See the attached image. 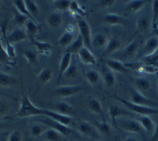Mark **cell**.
Wrapping results in <instances>:
<instances>
[{
	"label": "cell",
	"instance_id": "14",
	"mask_svg": "<svg viewBox=\"0 0 158 141\" xmlns=\"http://www.w3.org/2000/svg\"><path fill=\"white\" fill-rule=\"evenodd\" d=\"M138 49H139V43H138L137 41L134 40L129 44H128V46L123 49V53H122V58L123 60L132 59L137 54Z\"/></svg>",
	"mask_w": 158,
	"mask_h": 141
},
{
	"label": "cell",
	"instance_id": "18",
	"mask_svg": "<svg viewBox=\"0 0 158 141\" xmlns=\"http://www.w3.org/2000/svg\"><path fill=\"white\" fill-rule=\"evenodd\" d=\"M25 31H26L27 38H29L31 41H32L39 33L38 24H37V22H35L31 19H28V21L25 25Z\"/></svg>",
	"mask_w": 158,
	"mask_h": 141
},
{
	"label": "cell",
	"instance_id": "59",
	"mask_svg": "<svg viewBox=\"0 0 158 141\" xmlns=\"http://www.w3.org/2000/svg\"><path fill=\"white\" fill-rule=\"evenodd\" d=\"M156 83H157V86H158V73H156Z\"/></svg>",
	"mask_w": 158,
	"mask_h": 141
},
{
	"label": "cell",
	"instance_id": "25",
	"mask_svg": "<svg viewBox=\"0 0 158 141\" xmlns=\"http://www.w3.org/2000/svg\"><path fill=\"white\" fill-rule=\"evenodd\" d=\"M109 39L107 38V35L103 33H97L94 35L91 40V45L96 48H103L106 46Z\"/></svg>",
	"mask_w": 158,
	"mask_h": 141
},
{
	"label": "cell",
	"instance_id": "37",
	"mask_svg": "<svg viewBox=\"0 0 158 141\" xmlns=\"http://www.w3.org/2000/svg\"><path fill=\"white\" fill-rule=\"evenodd\" d=\"M140 62L142 64L152 65V66H154L155 68H158V49L152 55L140 58Z\"/></svg>",
	"mask_w": 158,
	"mask_h": 141
},
{
	"label": "cell",
	"instance_id": "41",
	"mask_svg": "<svg viewBox=\"0 0 158 141\" xmlns=\"http://www.w3.org/2000/svg\"><path fill=\"white\" fill-rule=\"evenodd\" d=\"M25 3L27 8V10L29 11V13L33 16H37L40 13L38 5L35 3V1H31V0H25Z\"/></svg>",
	"mask_w": 158,
	"mask_h": 141
},
{
	"label": "cell",
	"instance_id": "49",
	"mask_svg": "<svg viewBox=\"0 0 158 141\" xmlns=\"http://www.w3.org/2000/svg\"><path fill=\"white\" fill-rule=\"evenodd\" d=\"M4 39H5V42H6V48H5V50H6V52L9 58L11 59V58H15V49L14 48L13 46L10 44V42H8V40L6 39V36L4 35Z\"/></svg>",
	"mask_w": 158,
	"mask_h": 141
},
{
	"label": "cell",
	"instance_id": "8",
	"mask_svg": "<svg viewBox=\"0 0 158 141\" xmlns=\"http://www.w3.org/2000/svg\"><path fill=\"white\" fill-rule=\"evenodd\" d=\"M120 126L125 130L129 133H134V134H141L144 131V128H142L141 124L139 123L138 120L135 119H122L120 122Z\"/></svg>",
	"mask_w": 158,
	"mask_h": 141
},
{
	"label": "cell",
	"instance_id": "28",
	"mask_svg": "<svg viewBox=\"0 0 158 141\" xmlns=\"http://www.w3.org/2000/svg\"><path fill=\"white\" fill-rule=\"evenodd\" d=\"M13 3L15 7L16 8V10H18V12L20 13L23 15H26V17H28L30 19H31L33 21L36 22L35 19L33 17L31 14L29 13V11L27 10V8L26 6V3H25V1L23 0H15V1H13Z\"/></svg>",
	"mask_w": 158,
	"mask_h": 141
},
{
	"label": "cell",
	"instance_id": "51",
	"mask_svg": "<svg viewBox=\"0 0 158 141\" xmlns=\"http://www.w3.org/2000/svg\"><path fill=\"white\" fill-rule=\"evenodd\" d=\"M10 109V106L6 102H3L0 100V117L6 115L7 112H9Z\"/></svg>",
	"mask_w": 158,
	"mask_h": 141
},
{
	"label": "cell",
	"instance_id": "9",
	"mask_svg": "<svg viewBox=\"0 0 158 141\" xmlns=\"http://www.w3.org/2000/svg\"><path fill=\"white\" fill-rule=\"evenodd\" d=\"M44 116L45 117H48L50 118L53 119L57 122H60L63 125H65L69 127L71 122H73V117H69V116L64 115L61 113H58L52 110H46L44 112Z\"/></svg>",
	"mask_w": 158,
	"mask_h": 141
},
{
	"label": "cell",
	"instance_id": "36",
	"mask_svg": "<svg viewBox=\"0 0 158 141\" xmlns=\"http://www.w3.org/2000/svg\"><path fill=\"white\" fill-rule=\"evenodd\" d=\"M44 136L48 141H61L62 138H63L62 134H60L57 130L50 128H48L47 131L44 133Z\"/></svg>",
	"mask_w": 158,
	"mask_h": 141
},
{
	"label": "cell",
	"instance_id": "1",
	"mask_svg": "<svg viewBox=\"0 0 158 141\" xmlns=\"http://www.w3.org/2000/svg\"><path fill=\"white\" fill-rule=\"evenodd\" d=\"M45 109L39 108L35 106L29 97L25 95L22 96L20 101V106L18 112L15 114V117L19 118H30V117H38V116H44Z\"/></svg>",
	"mask_w": 158,
	"mask_h": 141
},
{
	"label": "cell",
	"instance_id": "33",
	"mask_svg": "<svg viewBox=\"0 0 158 141\" xmlns=\"http://www.w3.org/2000/svg\"><path fill=\"white\" fill-rule=\"evenodd\" d=\"M52 75H53V72L52 69L45 68H42L41 72L37 74V80L42 84H47L52 79Z\"/></svg>",
	"mask_w": 158,
	"mask_h": 141
},
{
	"label": "cell",
	"instance_id": "43",
	"mask_svg": "<svg viewBox=\"0 0 158 141\" xmlns=\"http://www.w3.org/2000/svg\"><path fill=\"white\" fill-rule=\"evenodd\" d=\"M71 1L69 0H56L53 2L54 7L58 11H65L69 10Z\"/></svg>",
	"mask_w": 158,
	"mask_h": 141
},
{
	"label": "cell",
	"instance_id": "21",
	"mask_svg": "<svg viewBox=\"0 0 158 141\" xmlns=\"http://www.w3.org/2000/svg\"><path fill=\"white\" fill-rule=\"evenodd\" d=\"M152 20H151L150 17L147 15H141L138 18L137 22H136V27L138 31L144 33V32L148 31L151 26H152Z\"/></svg>",
	"mask_w": 158,
	"mask_h": 141
},
{
	"label": "cell",
	"instance_id": "60",
	"mask_svg": "<svg viewBox=\"0 0 158 141\" xmlns=\"http://www.w3.org/2000/svg\"><path fill=\"white\" fill-rule=\"evenodd\" d=\"M91 141H102V140H100V139H92Z\"/></svg>",
	"mask_w": 158,
	"mask_h": 141
},
{
	"label": "cell",
	"instance_id": "47",
	"mask_svg": "<svg viewBox=\"0 0 158 141\" xmlns=\"http://www.w3.org/2000/svg\"><path fill=\"white\" fill-rule=\"evenodd\" d=\"M139 73H146V74H156L158 73V68L148 64H142V67L139 70Z\"/></svg>",
	"mask_w": 158,
	"mask_h": 141
},
{
	"label": "cell",
	"instance_id": "45",
	"mask_svg": "<svg viewBox=\"0 0 158 141\" xmlns=\"http://www.w3.org/2000/svg\"><path fill=\"white\" fill-rule=\"evenodd\" d=\"M69 10L71 11V13L74 14L76 15H81L84 16L86 12L84 11V10L81 9L79 3H77V1H71L70 7H69Z\"/></svg>",
	"mask_w": 158,
	"mask_h": 141
},
{
	"label": "cell",
	"instance_id": "17",
	"mask_svg": "<svg viewBox=\"0 0 158 141\" xmlns=\"http://www.w3.org/2000/svg\"><path fill=\"white\" fill-rule=\"evenodd\" d=\"M71 60H72V54L71 53L65 52L64 54L63 55L61 60H60V64H59V73H58V82L60 81L62 76H64V73L71 65Z\"/></svg>",
	"mask_w": 158,
	"mask_h": 141
},
{
	"label": "cell",
	"instance_id": "52",
	"mask_svg": "<svg viewBox=\"0 0 158 141\" xmlns=\"http://www.w3.org/2000/svg\"><path fill=\"white\" fill-rule=\"evenodd\" d=\"M115 2H116L115 0H101L99 1V5L102 8H109L113 6Z\"/></svg>",
	"mask_w": 158,
	"mask_h": 141
},
{
	"label": "cell",
	"instance_id": "11",
	"mask_svg": "<svg viewBox=\"0 0 158 141\" xmlns=\"http://www.w3.org/2000/svg\"><path fill=\"white\" fill-rule=\"evenodd\" d=\"M158 49V37L156 35L151 36L150 38L145 42V45L142 49V57L150 56L152 53H154Z\"/></svg>",
	"mask_w": 158,
	"mask_h": 141
},
{
	"label": "cell",
	"instance_id": "4",
	"mask_svg": "<svg viewBox=\"0 0 158 141\" xmlns=\"http://www.w3.org/2000/svg\"><path fill=\"white\" fill-rule=\"evenodd\" d=\"M42 117H43V118L37 119V122H41L48 128L57 130L63 135H69L71 133V129L67 126L63 125L60 122H57L48 117H45V116H42Z\"/></svg>",
	"mask_w": 158,
	"mask_h": 141
},
{
	"label": "cell",
	"instance_id": "2",
	"mask_svg": "<svg viewBox=\"0 0 158 141\" xmlns=\"http://www.w3.org/2000/svg\"><path fill=\"white\" fill-rule=\"evenodd\" d=\"M113 97L118 101L119 102L123 104V106H125L127 109L129 110V112H135L137 113L140 116H151V115H158V109L157 108H153V107H149V106H140V105H137L135 103L131 102L130 101L128 100L120 98L118 96H113Z\"/></svg>",
	"mask_w": 158,
	"mask_h": 141
},
{
	"label": "cell",
	"instance_id": "22",
	"mask_svg": "<svg viewBox=\"0 0 158 141\" xmlns=\"http://www.w3.org/2000/svg\"><path fill=\"white\" fill-rule=\"evenodd\" d=\"M31 44H33L36 48L37 52H39V53L45 54L47 56H49L52 53V45L50 44L49 42H39V41H35V39L31 41Z\"/></svg>",
	"mask_w": 158,
	"mask_h": 141
},
{
	"label": "cell",
	"instance_id": "27",
	"mask_svg": "<svg viewBox=\"0 0 158 141\" xmlns=\"http://www.w3.org/2000/svg\"><path fill=\"white\" fill-rule=\"evenodd\" d=\"M132 81L134 85H135V88L141 93L144 91L148 90L151 87L150 81L145 78H134Z\"/></svg>",
	"mask_w": 158,
	"mask_h": 141
},
{
	"label": "cell",
	"instance_id": "20",
	"mask_svg": "<svg viewBox=\"0 0 158 141\" xmlns=\"http://www.w3.org/2000/svg\"><path fill=\"white\" fill-rule=\"evenodd\" d=\"M85 47V42L83 37L81 35H77L74 39L73 42L67 48V52L71 54H78L79 52L81 51L82 48Z\"/></svg>",
	"mask_w": 158,
	"mask_h": 141
},
{
	"label": "cell",
	"instance_id": "23",
	"mask_svg": "<svg viewBox=\"0 0 158 141\" xmlns=\"http://www.w3.org/2000/svg\"><path fill=\"white\" fill-rule=\"evenodd\" d=\"M138 121L141 124L142 128H144L145 131L147 132L148 134H152V135L154 133L156 123L150 118V116H140L138 118Z\"/></svg>",
	"mask_w": 158,
	"mask_h": 141
},
{
	"label": "cell",
	"instance_id": "39",
	"mask_svg": "<svg viewBox=\"0 0 158 141\" xmlns=\"http://www.w3.org/2000/svg\"><path fill=\"white\" fill-rule=\"evenodd\" d=\"M22 54L27 59V62L30 65H36L38 64L37 54L35 52L32 51V50H25L22 52Z\"/></svg>",
	"mask_w": 158,
	"mask_h": 141
},
{
	"label": "cell",
	"instance_id": "15",
	"mask_svg": "<svg viewBox=\"0 0 158 141\" xmlns=\"http://www.w3.org/2000/svg\"><path fill=\"white\" fill-rule=\"evenodd\" d=\"M78 55L81 61L84 64H87V65L88 64H92V65L97 64V58L90 52V49H88L86 47L82 48L81 51L79 52Z\"/></svg>",
	"mask_w": 158,
	"mask_h": 141
},
{
	"label": "cell",
	"instance_id": "34",
	"mask_svg": "<svg viewBox=\"0 0 158 141\" xmlns=\"http://www.w3.org/2000/svg\"><path fill=\"white\" fill-rule=\"evenodd\" d=\"M87 105L89 109L96 114H102V106L100 101H98L97 99L95 98H90L88 100Z\"/></svg>",
	"mask_w": 158,
	"mask_h": 141
},
{
	"label": "cell",
	"instance_id": "30",
	"mask_svg": "<svg viewBox=\"0 0 158 141\" xmlns=\"http://www.w3.org/2000/svg\"><path fill=\"white\" fill-rule=\"evenodd\" d=\"M145 4H146V1H144V0L129 1V3L126 4V9L129 12L136 13V12H138L139 10H141Z\"/></svg>",
	"mask_w": 158,
	"mask_h": 141
},
{
	"label": "cell",
	"instance_id": "38",
	"mask_svg": "<svg viewBox=\"0 0 158 141\" xmlns=\"http://www.w3.org/2000/svg\"><path fill=\"white\" fill-rule=\"evenodd\" d=\"M48 128V127H47L41 122L35 123L31 128V135H32L33 137H39V136L43 135L47 131Z\"/></svg>",
	"mask_w": 158,
	"mask_h": 141
},
{
	"label": "cell",
	"instance_id": "29",
	"mask_svg": "<svg viewBox=\"0 0 158 141\" xmlns=\"http://www.w3.org/2000/svg\"><path fill=\"white\" fill-rule=\"evenodd\" d=\"M121 47V42L118 39L112 37L108 40V42L105 48V54H112L118 51Z\"/></svg>",
	"mask_w": 158,
	"mask_h": 141
},
{
	"label": "cell",
	"instance_id": "44",
	"mask_svg": "<svg viewBox=\"0 0 158 141\" xmlns=\"http://www.w3.org/2000/svg\"><path fill=\"white\" fill-rule=\"evenodd\" d=\"M78 74H79V70H78V68L74 65V64H71L69 68L67 71L65 72L64 76L67 79H70V80H74L75 78H77Z\"/></svg>",
	"mask_w": 158,
	"mask_h": 141
},
{
	"label": "cell",
	"instance_id": "54",
	"mask_svg": "<svg viewBox=\"0 0 158 141\" xmlns=\"http://www.w3.org/2000/svg\"><path fill=\"white\" fill-rule=\"evenodd\" d=\"M9 135L8 133H4L2 135H0V141H9Z\"/></svg>",
	"mask_w": 158,
	"mask_h": 141
},
{
	"label": "cell",
	"instance_id": "53",
	"mask_svg": "<svg viewBox=\"0 0 158 141\" xmlns=\"http://www.w3.org/2000/svg\"><path fill=\"white\" fill-rule=\"evenodd\" d=\"M152 141H157L158 140V121L156 122L155 130H154V133L152 134Z\"/></svg>",
	"mask_w": 158,
	"mask_h": 141
},
{
	"label": "cell",
	"instance_id": "5",
	"mask_svg": "<svg viewBox=\"0 0 158 141\" xmlns=\"http://www.w3.org/2000/svg\"><path fill=\"white\" fill-rule=\"evenodd\" d=\"M78 129L80 133L85 135L88 138H91L92 139H100V133L98 132L95 125L91 124L90 122H81L78 126Z\"/></svg>",
	"mask_w": 158,
	"mask_h": 141
},
{
	"label": "cell",
	"instance_id": "13",
	"mask_svg": "<svg viewBox=\"0 0 158 141\" xmlns=\"http://www.w3.org/2000/svg\"><path fill=\"white\" fill-rule=\"evenodd\" d=\"M104 64H106V66L109 68L111 70L116 71V72H118V73H121V74H129V69L124 66V64H123V63L121 61H119V60L106 58Z\"/></svg>",
	"mask_w": 158,
	"mask_h": 141
},
{
	"label": "cell",
	"instance_id": "32",
	"mask_svg": "<svg viewBox=\"0 0 158 141\" xmlns=\"http://www.w3.org/2000/svg\"><path fill=\"white\" fill-rule=\"evenodd\" d=\"M85 76V79L87 80L88 83L91 85H96L101 79L100 73L95 69H90V70L86 71Z\"/></svg>",
	"mask_w": 158,
	"mask_h": 141
},
{
	"label": "cell",
	"instance_id": "31",
	"mask_svg": "<svg viewBox=\"0 0 158 141\" xmlns=\"http://www.w3.org/2000/svg\"><path fill=\"white\" fill-rule=\"evenodd\" d=\"M105 21L110 26L123 25L124 19L121 15L117 14H106L105 15Z\"/></svg>",
	"mask_w": 158,
	"mask_h": 141
},
{
	"label": "cell",
	"instance_id": "16",
	"mask_svg": "<svg viewBox=\"0 0 158 141\" xmlns=\"http://www.w3.org/2000/svg\"><path fill=\"white\" fill-rule=\"evenodd\" d=\"M26 38H27V35H26V31L25 29H21V28H18V29L12 31L8 35V37H6L8 42H10V44L22 42Z\"/></svg>",
	"mask_w": 158,
	"mask_h": 141
},
{
	"label": "cell",
	"instance_id": "56",
	"mask_svg": "<svg viewBox=\"0 0 158 141\" xmlns=\"http://www.w3.org/2000/svg\"><path fill=\"white\" fill-rule=\"evenodd\" d=\"M123 141H138V140H137L135 138H134V137H129V138L125 139Z\"/></svg>",
	"mask_w": 158,
	"mask_h": 141
},
{
	"label": "cell",
	"instance_id": "58",
	"mask_svg": "<svg viewBox=\"0 0 158 141\" xmlns=\"http://www.w3.org/2000/svg\"><path fill=\"white\" fill-rule=\"evenodd\" d=\"M4 126H5V124H4V123H3V122H0V130H1L2 128H4Z\"/></svg>",
	"mask_w": 158,
	"mask_h": 141
},
{
	"label": "cell",
	"instance_id": "55",
	"mask_svg": "<svg viewBox=\"0 0 158 141\" xmlns=\"http://www.w3.org/2000/svg\"><path fill=\"white\" fill-rule=\"evenodd\" d=\"M66 31H69V32H70V33H73V34H74V26H72V25H69V26H67V30H66Z\"/></svg>",
	"mask_w": 158,
	"mask_h": 141
},
{
	"label": "cell",
	"instance_id": "46",
	"mask_svg": "<svg viewBox=\"0 0 158 141\" xmlns=\"http://www.w3.org/2000/svg\"><path fill=\"white\" fill-rule=\"evenodd\" d=\"M10 62V58L7 54L5 48L2 45L1 35H0V64H9Z\"/></svg>",
	"mask_w": 158,
	"mask_h": 141
},
{
	"label": "cell",
	"instance_id": "42",
	"mask_svg": "<svg viewBox=\"0 0 158 141\" xmlns=\"http://www.w3.org/2000/svg\"><path fill=\"white\" fill-rule=\"evenodd\" d=\"M28 19H30L28 17H26V15H23L18 12V13L15 14L13 19H12V23L15 26H21L26 25V23L28 21Z\"/></svg>",
	"mask_w": 158,
	"mask_h": 141
},
{
	"label": "cell",
	"instance_id": "19",
	"mask_svg": "<svg viewBox=\"0 0 158 141\" xmlns=\"http://www.w3.org/2000/svg\"><path fill=\"white\" fill-rule=\"evenodd\" d=\"M52 111L61 113L64 115L69 116V117H72L74 114V108L64 102H58L55 103L54 110H52Z\"/></svg>",
	"mask_w": 158,
	"mask_h": 141
},
{
	"label": "cell",
	"instance_id": "10",
	"mask_svg": "<svg viewBox=\"0 0 158 141\" xmlns=\"http://www.w3.org/2000/svg\"><path fill=\"white\" fill-rule=\"evenodd\" d=\"M102 76L103 79V82L106 88H112L116 84V77L114 75L113 70L104 64L102 66Z\"/></svg>",
	"mask_w": 158,
	"mask_h": 141
},
{
	"label": "cell",
	"instance_id": "7",
	"mask_svg": "<svg viewBox=\"0 0 158 141\" xmlns=\"http://www.w3.org/2000/svg\"><path fill=\"white\" fill-rule=\"evenodd\" d=\"M78 27H79V31H80V35L83 37L85 42V47H86L88 49L91 48V31H90V28L89 24H88L85 19H79L78 20Z\"/></svg>",
	"mask_w": 158,
	"mask_h": 141
},
{
	"label": "cell",
	"instance_id": "35",
	"mask_svg": "<svg viewBox=\"0 0 158 141\" xmlns=\"http://www.w3.org/2000/svg\"><path fill=\"white\" fill-rule=\"evenodd\" d=\"M74 40V34L65 31L58 39V43L64 48H68Z\"/></svg>",
	"mask_w": 158,
	"mask_h": 141
},
{
	"label": "cell",
	"instance_id": "3",
	"mask_svg": "<svg viewBox=\"0 0 158 141\" xmlns=\"http://www.w3.org/2000/svg\"><path fill=\"white\" fill-rule=\"evenodd\" d=\"M131 102L140 105V106H149V107H153V108H157L158 109V103L145 97L141 92L137 90L135 88H134L131 91Z\"/></svg>",
	"mask_w": 158,
	"mask_h": 141
},
{
	"label": "cell",
	"instance_id": "6",
	"mask_svg": "<svg viewBox=\"0 0 158 141\" xmlns=\"http://www.w3.org/2000/svg\"><path fill=\"white\" fill-rule=\"evenodd\" d=\"M83 90V86L81 85H62L57 87L54 90L55 95L61 97H69L80 93Z\"/></svg>",
	"mask_w": 158,
	"mask_h": 141
},
{
	"label": "cell",
	"instance_id": "62",
	"mask_svg": "<svg viewBox=\"0 0 158 141\" xmlns=\"http://www.w3.org/2000/svg\"><path fill=\"white\" fill-rule=\"evenodd\" d=\"M1 8H2V3L0 2V9H1Z\"/></svg>",
	"mask_w": 158,
	"mask_h": 141
},
{
	"label": "cell",
	"instance_id": "24",
	"mask_svg": "<svg viewBox=\"0 0 158 141\" xmlns=\"http://www.w3.org/2000/svg\"><path fill=\"white\" fill-rule=\"evenodd\" d=\"M47 22L51 28L56 29L58 28L62 25L63 22V17L62 15L59 12H52L48 16Z\"/></svg>",
	"mask_w": 158,
	"mask_h": 141
},
{
	"label": "cell",
	"instance_id": "12",
	"mask_svg": "<svg viewBox=\"0 0 158 141\" xmlns=\"http://www.w3.org/2000/svg\"><path fill=\"white\" fill-rule=\"evenodd\" d=\"M108 115L110 116L113 123H116L117 118L123 116H132V112H129L128 109H123L117 105H113L108 108Z\"/></svg>",
	"mask_w": 158,
	"mask_h": 141
},
{
	"label": "cell",
	"instance_id": "50",
	"mask_svg": "<svg viewBox=\"0 0 158 141\" xmlns=\"http://www.w3.org/2000/svg\"><path fill=\"white\" fill-rule=\"evenodd\" d=\"M9 141H24L21 132L19 130H14L9 135Z\"/></svg>",
	"mask_w": 158,
	"mask_h": 141
},
{
	"label": "cell",
	"instance_id": "26",
	"mask_svg": "<svg viewBox=\"0 0 158 141\" xmlns=\"http://www.w3.org/2000/svg\"><path fill=\"white\" fill-rule=\"evenodd\" d=\"M18 82H19L18 80L15 76H13V75H10V74H7L0 72V86H13V85H17Z\"/></svg>",
	"mask_w": 158,
	"mask_h": 141
},
{
	"label": "cell",
	"instance_id": "40",
	"mask_svg": "<svg viewBox=\"0 0 158 141\" xmlns=\"http://www.w3.org/2000/svg\"><path fill=\"white\" fill-rule=\"evenodd\" d=\"M95 127L97 128L98 132L102 134V135H108L112 131V128L110 126L109 123L106 122H95Z\"/></svg>",
	"mask_w": 158,
	"mask_h": 141
},
{
	"label": "cell",
	"instance_id": "48",
	"mask_svg": "<svg viewBox=\"0 0 158 141\" xmlns=\"http://www.w3.org/2000/svg\"><path fill=\"white\" fill-rule=\"evenodd\" d=\"M152 12H153V18H152V25L154 27L156 26V21L158 19V0H155L152 2Z\"/></svg>",
	"mask_w": 158,
	"mask_h": 141
},
{
	"label": "cell",
	"instance_id": "57",
	"mask_svg": "<svg viewBox=\"0 0 158 141\" xmlns=\"http://www.w3.org/2000/svg\"><path fill=\"white\" fill-rule=\"evenodd\" d=\"M154 33H155L156 36V37H158V29L155 28V30H154Z\"/></svg>",
	"mask_w": 158,
	"mask_h": 141
},
{
	"label": "cell",
	"instance_id": "61",
	"mask_svg": "<svg viewBox=\"0 0 158 141\" xmlns=\"http://www.w3.org/2000/svg\"><path fill=\"white\" fill-rule=\"evenodd\" d=\"M155 28H156V29H158V23H156V26Z\"/></svg>",
	"mask_w": 158,
	"mask_h": 141
}]
</instances>
